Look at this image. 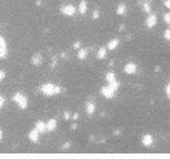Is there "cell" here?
Instances as JSON below:
<instances>
[{
	"label": "cell",
	"mask_w": 170,
	"mask_h": 159,
	"mask_svg": "<svg viewBox=\"0 0 170 159\" xmlns=\"http://www.w3.org/2000/svg\"><path fill=\"white\" fill-rule=\"evenodd\" d=\"M163 18H165V22H166V24H169V25H170V14H169V12H167V14H165V15H163Z\"/></svg>",
	"instance_id": "obj_25"
},
{
	"label": "cell",
	"mask_w": 170,
	"mask_h": 159,
	"mask_svg": "<svg viewBox=\"0 0 170 159\" xmlns=\"http://www.w3.org/2000/svg\"><path fill=\"white\" fill-rule=\"evenodd\" d=\"M60 11L62 12L64 15H68V17H73L75 12H76V7L73 4H65L60 9Z\"/></svg>",
	"instance_id": "obj_3"
},
{
	"label": "cell",
	"mask_w": 170,
	"mask_h": 159,
	"mask_svg": "<svg viewBox=\"0 0 170 159\" xmlns=\"http://www.w3.org/2000/svg\"><path fill=\"white\" fill-rule=\"evenodd\" d=\"M165 7L170 10V0H165Z\"/></svg>",
	"instance_id": "obj_30"
},
{
	"label": "cell",
	"mask_w": 170,
	"mask_h": 159,
	"mask_svg": "<svg viewBox=\"0 0 170 159\" xmlns=\"http://www.w3.org/2000/svg\"><path fill=\"white\" fill-rule=\"evenodd\" d=\"M35 129L37 130L39 133H44V132H47V129H46V123H44V122H42V120H39V122H36Z\"/></svg>",
	"instance_id": "obj_11"
},
{
	"label": "cell",
	"mask_w": 170,
	"mask_h": 159,
	"mask_svg": "<svg viewBox=\"0 0 170 159\" xmlns=\"http://www.w3.org/2000/svg\"><path fill=\"white\" fill-rule=\"evenodd\" d=\"M64 119H71V115H69V112H64Z\"/></svg>",
	"instance_id": "obj_29"
},
{
	"label": "cell",
	"mask_w": 170,
	"mask_h": 159,
	"mask_svg": "<svg viewBox=\"0 0 170 159\" xmlns=\"http://www.w3.org/2000/svg\"><path fill=\"white\" fill-rule=\"evenodd\" d=\"M46 129H47V132H54V130L57 129V120L50 119L47 123H46Z\"/></svg>",
	"instance_id": "obj_10"
},
{
	"label": "cell",
	"mask_w": 170,
	"mask_h": 159,
	"mask_svg": "<svg viewBox=\"0 0 170 159\" xmlns=\"http://www.w3.org/2000/svg\"><path fill=\"white\" fill-rule=\"evenodd\" d=\"M105 55H107V48L101 47L98 50V53H97V58H98V60H102V58H105Z\"/></svg>",
	"instance_id": "obj_17"
},
{
	"label": "cell",
	"mask_w": 170,
	"mask_h": 159,
	"mask_svg": "<svg viewBox=\"0 0 170 159\" xmlns=\"http://www.w3.org/2000/svg\"><path fill=\"white\" fill-rule=\"evenodd\" d=\"M109 86L112 87L113 90L116 91L118 89H119V82H116V80H113V82H109Z\"/></svg>",
	"instance_id": "obj_20"
},
{
	"label": "cell",
	"mask_w": 170,
	"mask_h": 159,
	"mask_svg": "<svg viewBox=\"0 0 170 159\" xmlns=\"http://www.w3.org/2000/svg\"><path fill=\"white\" fill-rule=\"evenodd\" d=\"M105 79H107L108 83H109V82L116 80V79H115V73H113V72H108V73H107V76H105Z\"/></svg>",
	"instance_id": "obj_18"
},
{
	"label": "cell",
	"mask_w": 170,
	"mask_h": 159,
	"mask_svg": "<svg viewBox=\"0 0 170 159\" xmlns=\"http://www.w3.org/2000/svg\"><path fill=\"white\" fill-rule=\"evenodd\" d=\"M125 72L129 73V75H134L137 72V65L134 62H127L125 65Z\"/></svg>",
	"instance_id": "obj_5"
},
{
	"label": "cell",
	"mask_w": 170,
	"mask_h": 159,
	"mask_svg": "<svg viewBox=\"0 0 170 159\" xmlns=\"http://www.w3.org/2000/svg\"><path fill=\"white\" fill-rule=\"evenodd\" d=\"M0 47H7V42L4 36H0Z\"/></svg>",
	"instance_id": "obj_23"
},
{
	"label": "cell",
	"mask_w": 170,
	"mask_h": 159,
	"mask_svg": "<svg viewBox=\"0 0 170 159\" xmlns=\"http://www.w3.org/2000/svg\"><path fill=\"white\" fill-rule=\"evenodd\" d=\"M143 10H144L145 12H149V11H151V6H149L148 3H145V4L143 6Z\"/></svg>",
	"instance_id": "obj_24"
},
{
	"label": "cell",
	"mask_w": 170,
	"mask_h": 159,
	"mask_svg": "<svg viewBox=\"0 0 170 159\" xmlns=\"http://www.w3.org/2000/svg\"><path fill=\"white\" fill-rule=\"evenodd\" d=\"M87 54H89V51H87L86 48H79L78 50V58L79 60H86Z\"/></svg>",
	"instance_id": "obj_12"
},
{
	"label": "cell",
	"mask_w": 170,
	"mask_h": 159,
	"mask_svg": "<svg viewBox=\"0 0 170 159\" xmlns=\"http://www.w3.org/2000/svg\"><path fill=\"white\" fill-rule=\"evenodd\" d=\"M4 78H6V72H4V71H2V69H0V82L3 80Z\"/></svg>",
	"instance_id": "obj_28"
},
{
	"label": "cell",
	"mask_w": 170,
	"mask_h": 159,
	"mask_svg": "<svg viewBox=\"0 0 170 159\" xmlns=\"http://www.w3.org/2000/svg\"><path fill=\"white\" fill-rule=\"evenodd\" d=\"M7 57V47H0V58Z\"/></svg>",
	"instance_id": "obj_19"
},
{
	"label": "cell",
	"mask_w": 170,
	"mask_h": 159,
	"mask_svg": "<svg viewBox=\"0 0 170 159\" xmlns=\"http://www.w3.org/2000/svg\"><path fill=\"white\" fill-rule=\"evenodd\" d=\"M101 94L105 98H113V97H115V90H113L109 84H107V86H104L101 89Z\"/></svg>",
	"instance_id": "obj_4"
},
{
	"label": "cell",
	"mask_w": 170,
	"mask_h": 159,
	"mask_svg": "<svg viewBox=\"0 0 170 159\" xmlns=\"http://www.w3.org/2000/svg\"><path fill=\"white\" fill-rule=\"evenodd\" d=\"M71 147V143H66L65 145H62V150H66V148H69Z\"/></svg>",
	"instance_id": "obj_32"
},
{
	"label": "cell",
	"mask_w": 170,
	"mask_h": 159,
	"mask_svg": "<svg viewBox=\"0 0 170 159\" xmlns=\"http://www.w3.org/2000/svg\"><path fill=\"white\" fill-rule=\"evenodd\" d=\"M12 101H15L18 104V107L21 109H27L28 108V98L25 94H22L21 91H17V93H14V96H12Z\"/></svg>",
	"instance_id": "obj_2"
},
{
	"label": "cell",
	"mask_w": 170,
	"mask_h": 159,
	"mask_svg": "<svg viewBox=\"0 0 170 159\" xmlns=\"http://www.w3.org/2000/svg\"><path fill=\"white\" fill-rule=\"evenodd\" d=\"M163 37H165L166 40H169V42H170V28L165 29V32H163Z\"/></svg>",
	"instance_id": "obj_21"
},
{
	"label": "cell",
	"mask_w": 170,
	"mask_h": 159,
	"mask_svg": "<svg viewBox=\"0 0 170 159\" xmlns=\"http://www.w3.org/2000/svg\"><path fill=\"white\" fill-rule=\"evenodd\" d=\"M98 17H100V10H94V11H93L91 18L93 19H98Z\"/></svg>",
	"instance_id": "obj_22"
},
{
	"label": "cell",
	"mask_w": 170,
	"mask_h": 159,
	"mask_svg": "<svg viewBox=\"0 0 170 159\" xmlns=\"http://www.w3.org/2000/svg\"><path fill=\"white\" fill-rule=\"evenodd\" d=\"M145 25L148 28H154L156 25V15L155 14H151V15H148V18H147V21H145Z\"/></svg>",
	"instance_id": "obj_8"
},
{
	"label": "cell",
	"mask_w": 170,
	"mask_h": 159,
	"mask_svg": "<svg viewBox=\"0 0 170 159\" xmlns=\"http://www.w3.org/2000/svg\"><path fill=\"white\" fill-rule=\"evenodd\" d=\"M166 96L170 98V82L167 83V86H166Z\"/></svg>",
	"instance_id": "obj_27"
},
{
	"label": "cell",
	"mask_w": 170,
	"mask_h": 159,
	"mask_svg": "<svg viewBox=\"0 0 170 159\" xmlns=\"http://www.w3.org/2000/svg\"><path fill=\"white\" fill-rule=\"evenodd\" d=\"M87 11V3H86V0H82L80 3H79V12L80 14H86Z\"/></svg>",
	"instance_id": "obj_14"
},
{
	"label": "cell",
	"mask_w": 170,
	"mask_h": 159,
	"mask_svg": "<svg viewBox=\"0 0 170 159\" xmlns=\"http://www.w3.org/2000/svg\"><path fill=\"white\" fill-rule=\"evenodd\" d=\"M2 138H3V130L0 129V141H2Z\"/></svg>",
	"instance_id": "obj_33"
},
{
	"label": "cell",
	"mask_w": 170,
	"mask_h": 159,
	"mask_svg": "<svg viewBox=\"0 0 170 159\" xmlns=\"http://www.w3.org/2000/svg\"><path fill=\"white\" fill-rule=\"evenodd\" d=\"M39 134H40V133L37 132V130L33 129V130H30V132H29V134H28V138L32 141L33 144H36V143H39Z\"/></svg>",
	"instance_id": "obj_7"
},
{
	"label": "cell",
	"mask_w": 170,
	"mask_h": 159,
	"mask_svg": "<svg viewBox=\"0 0 170 159\" xmlns=\"http://www.w3.org/2000/svg\"><path fill=\"white\" fill-rule=\"evenodd\" d=\"M30 62H32V65H35V66L42 65V62H43V55L40 54V53H36V54H33V57H32V60H30Z\"/></svg>",
	"instance_id": "obj_6"
},
{
	"label": "cell",
	"mask_w": 170,
	"mask_h": 159,
	"mask_svg": "<svg viewBox=\"0 0 170 159\" xmlns=\"http://www.w3.org/2000/svg\"><path fill=\"white\" fill-rule=\"evenodd\" d=\"M118 44H119V40L118 39L109 40V43H108V50H115V48L118 47Z\"/></svg>",
	"instance_id": "obj_15"
},
{
	"label": "cell",
	"mask_w": 170,
	"mask_h": 159,
	"mask_svg": "<svg viewBox=\"0 0 170 159\" xmlns=\"http://www.w3.org/2000/svg\"><path fill=\"white\" fill-rule=\"evenodd\" d=\"M154 143V137L151 134H145L143 137V145L144 147H151Z\"/></svg>",
	"instance_id": "obj_9"
},
{
	"label": "cell",
	"mask_w": 170,
	"mask_h": 159,
	"mask_svg": "<svg viewBox=\"0 0 170 159\" xmlns=\"http://www.w3.org/2000/svg\"><path fill=\"white\" fill-rule=\"evenodd\" d=\"M4 102H6V98H4L3 96H0V109L4 107Z\"/></svg>",
	"instance_id": "obj_26"
},
{
	"label": "cell",
	"mask_w": 170,
	"mask_h": 159,
	"mask_svg": "<svg viewBox=\"0 0 170 159\" xmlns=\"http://www.w3.org/2000/svg\"><path fill=\"white\" fill-rule=\"evenodd\" d=\"M126 12V4L125 3H120L119 6H118V9H116V14L118 15H123Z\"/></svg>",
	"instance_id": "obj_16"
},
{
	"label": "cell",
	"mask_w": 170,
	"mask_h": 159,
	"mask_svg": "<svg viewBox=\"0 0 170 159\" xmlns=\"http://www.w3.org/2000/svg\"><path fill=\"white\" fill-rule=\"evenodd\" d=\"M73 47H75V48H79V47H80V42H75Z\"/></svg>",
	"instance_id": "obj_31"
},
{
	"label": "cell",
	"mask_w": 170,
	"mask_h": 159,
	"mask_svg": "<svg viewBox=\"0 0 170 159\" xmlns=\"http://www.w3.org/2000/svg\"><path fill=\"white\" fill-rule=\"evenodd\" d=\"M40 91H42L46 97H53V96H55V94L61 93V87L51 83V82H47V83H43L42 86H40Z\"/></svg>",
	"instance_id": "obj_1"
},
{
	"label": "cell",
	"mask_w": 170,
	"mask_h": 159,
	"mask_svg": "<svg viewBox=\"0 0 170 159\" xmlns=\"http://www.w3.org/2000/svg\"><path fill=\"white\" fill-rule=\"evenodd\" d=\"M86 111L89 115H93L94 114V111H96V105H94V102H87L86 104Z\"/></svg>",
	"instance_id": "obj_13"
}]
</instances>
